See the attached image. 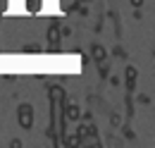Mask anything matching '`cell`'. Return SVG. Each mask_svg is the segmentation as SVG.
Segmentation results:
<instances>
[{"label":"cell","mask_w":155,"mask_h":148,"mask_svg":"<svg viewBox=\"0 0 155 148\" xmlns=\"http://www.w3.org/2000/svg\"><path fill=\"white\" fill-rule=\"evenodd\" d=\"M24 17H48V15H62L60 0H21Z\"/></svg>","instance_id":"cell-1"},{"label":"cell","mask_w":155,"mask_h":148,"mask_svg":"<svg viewBox=\"0 0 155 148\" xmlns=\"http://www.w3.org/2000/svg\"><path fill=\"white\" fill-rule=\"evenodd\" d=\"M24 17L21 0H0V17Z\"/></svg>","instance_id":"cell-2"}]
</instances>
